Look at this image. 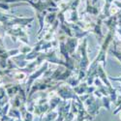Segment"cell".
I'll return each mask as SVG.
<instances>
[{
	"label": "cell",
	"instance_id": "6da1fadb",
	"mask_svg": "<svg viewBox=\"0 0 121 121\" xmlns=\"http://www.w3.org/2000/svg\"><path fill=\"white\" fill-rule=\"evenodd\" d=\"M55 119H56V113H55V112H53L52 110V112L49 110V112L46 115V117H45L44 121H54Z\"/></svg>",
	"mask_w": 121,
	"mask_h": 121
},
{
	"label": "cell",
	"instance_id": "7a4b0ae2",
	"mask_svg": "<svg viewBox=\"0 0 121 121\" xmlns=\"http://www.w3.org/2000/svg\"><path fill=\"white\" fill-rule=\"evenodd\" d=\"M120 110H121V105L118 107V108H117V109H115V110H114V112H113V113L115 114V113H117L118 112H120Z\"/></svg>",
	"mask_w": 121,
	"mask_h": 121
},
{
	"label": "cell",
	"instance_id": "3957f363",
	"mask_svg": "<svg viewBox=\"0 0 121 121\" xmlns=\"http://www.w3.org/2000/svg\"><path fill=\"white\" fill-rule=\"evenodd\" d=\"M112 79H113V80H118V82H121V78H112Z\"/></svg>",
	"mask_w": 121,
	"mask_h": 121
},
{
	"label": "cell",
	"instance_id": "277c9868",
	"mask_svg": "<svg viewBox=\"0 0 121 121\" xmlns=\"http://www.w3.org/2000/svg\"><path fill=\"white\" fill-rule=\"evenodd\" d=\"M8 121H15V120H14V118H13V117H12V118H11V119H10V120H8Z\"/></svg>",
	"mask_w": 121,
	"mask_h": 121
},
{
	"label": "cell",
	"instance_id": "5b68a950",
	"mask_svg": "<svg viewBox=\"0 0 121 121\" xmlns=\"http://www.w3.org/2000/svg\"><path fill=\"white\" fill-rule=\"evenodd\" d=\"M17 121H22V119H17Z\"/></svg>",
	"mask_w": 121,
	"mask_h": 121
}]
</instances>
